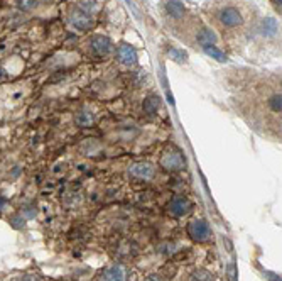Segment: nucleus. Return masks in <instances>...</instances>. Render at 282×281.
<instances>
[{
  "mask_svg": "<svg viewBox=\"0 0 282 281\" xmlns=\"http://www.w3.org/2000/svg\"><path fill=\"white\" fill-rule=\"evenodd\" d=\"M161 166L167 171H181L186 168V157L178 149H167L161 157Z\"/></svg>",
  "mask_w": 282,
  "mask_h": 281,
  "instance_id": "obj_1",
  "label": "nucleus"
},
{
  "mask_svg": "<svg viewBox=\"0 0 282 281\" xmlns=\"http://www.w3.org/2000/svg\"><path fill=\"white\" fill-rule=\"evenodd\" d=\"M188 235L194 242H205L211 235V229H209L208 222L203 220V219H194V220L189 222L188 225Z\"/></svg>",
  "mask_w": 282,
  "mask_h": 281,
  "instance_id": "obj_2",
  "label": "nucleus"
},
{
  "mask_svg": "<svg viewBox=\"0 0 282 281\" xmlns=\"http://www.w3.org/2000/svg\"><path fill=\"white\" fill-rule=\"evenodd\" d=\"M70 20L78 31H88L91 26H93V20H91V16L88 12H85L83 9L76 7V9L71 10Z\"/></svg>",
  "mask_w": 282,
  "mask_h": 281,
  "instance_id": "obj_3",
  "label": "nucleus"
},
{
  "mask_svg": "<svg viewBox=\"0 0 282 281\" xmlns=\"http://www.w3.org/2000/svg\"><path fill=\"white\" fill-rule=\"evenodd\" d=\"M220 22L226 27H237L243 22L242 19V14L235 9V7H226V9H222L220 10V16H218Z\"/></svg>",
  "mask_w": 282,
  "mask_h": 281,
  "instance_id": "obj_4",
  "label": "nucleus"
},
{
  "mask_svg": "<svg viewBox=\"0 0 282 281\" xmlns=\"http://www.w3.org/2000/svg\"><path fill=\"white\" fill-rule=\"evenodd\" d=\"M117 56H119V61L125 66H132V64L137 63V51L134 49V46L127 43H122L117 49Z\"/></svg>",
  "mask_w": 282,
  "mask_h": 281,
  "instance_id": "obj_5",
  "label": "nucleus"
},
{
  "mask_svg": "<svg viewBox=\"0 0 282 281\" xmlns=\"http://www.w3.org/2000/svg\"><path fill=\"white\" fill-rule=\"evenodd\" d=\"M91 49H93V53L96 54V56H106V54L112 53L113 44L108 37L95 36L93 39H91Z\"/></svg>",
  "mask_w": 282,
  "mask_h": 281,
  "instance_id": "obj_6",
  "label": "nucleus"
},
{
  "mask_svg": "<svg viewBox=\"0 0 282 281\" xmlns=\"http://www.w3.org/2000/svg\"><path fill=\"white\" fill-rule=\"evenodd\" d=\"M130 174L139 180H150L154 176V168L149 163H135L130 166Z\"/></svg>",
  "mask_w": 282,
  "mask_h": 281,
  "instance_id": "obj_7",
  "label": "nucleus"
},
{
  "mask_svg": "<svg viewBox=\"0 0 282 281\" xmlns=\"http://www.w3.org/2000/svg\"><path fill=\"white\" fill-rule=\"evenodd\" d=\"M189 208H191V202H189L188 198H184V197L173 198L171 203H169V212L173 215H176V217H181V215L188 214Z\"/></svg>",
  "mask_w": 282,
  "mask_h": 281,
  "instance_id": "obj_8",
  "label": "nucleus"
},
{
  "mask_svg": "<svg viewBox=\"0 0 282 281\" xmlns=\"http://www.w3.org/2000/svg\"><path fill=\"white\" fill-rule=\"evenodd\" d=\"M102 281H125V271L122 266H110L102 273Z\"/></svg>",
  "mask_w": 282,
  "mask_h": 281,
  "instance_id": "obj_9",
  "label": "nucleus"
},
{
  "mask_svg": "<svg viewBox=\"0 0 282 281\" xmlns=\"http://www.w3.org/2000/svg\"><path fill=\"white\" fill-rule=\"evenodd\" d=\"M166 10L171 17H174V19H181V17L184 16V12H186V9H184V5L179 0H169V2L166 3Z\"/></svg>",
  "mask_w": 282,
  "mask_h": 281,
  "instance_id": "obj_10",
  "label": "nucleus"
},
{
  "mask_svg": "<svg viewBox=\"0 0 282 281\" xmlns=\"http://www.w3.org/2000/svg\"><path fill=\"white\" fill-rule=\"evenodd\" d=\"M159 107H161V100L156 95H150V97H147L146 100H144V112H146L147 115H154L159 110Z\"/></svg>",
  "mask_w": 282,
  "mask_h": 281,
  "instance_id": "obj_11",
  "label": "nucleus"
},
{
  "mask_svg": "<svg viewBox=\"0 0 282 281\" xmlns=\"http://www.w3.org/2000/svg\"><path fill=\"white\" fill-rule=\"evenodd\" d=\"M203 49H205V53L208 54V56H211L213 60L220 61V63H226V61H228V56H226V54L223 53L222 49H218L216 46H213V44H208V46H203Z\"/></svg>",
  "mask_w": 282,
  "mask_h": 281,
  "instance_id": "obj_12",
  "label": "nucleus"
},
{
  "mask_svg": "<svg viewBox=\"0 0 282 281\" xmlns=\"http://www.w3.org/2000/svg\"><path fill=\"white\" fill-rule=\"evenodd\" d=\"M198 43L203 44V46H208V44H215L216 43V36L211 29H201L198 32Z\"/></svg>",
  "mask_w": 282,
  "mask_h": 281,
  "instance_id": "obj_13",
  "label": "nucleus"
},
{
  "mask_svg": "<svg viewBox=\"0 0 282 281\" xmlns=\"http://www.w3.org/2000/svg\"><path fill=\"white\" fill-rule=\"evenodd\" d=\"M95 122V115L91 114L90 110H81L80 114L76 115V124L80 127H90Z\"/></svg>",
  "mask_w": 282,
  "mask_h": 281,
  "instance_id": "obj_14",
  "label": "nucleus"
},
{
  "mask_svg": "<svg viewBox=\"0 0 282 281\" xmlns=\"http://www.w3.org/2000/svg\"><path fill=\"white\" fill-rule=\"evenodd\" d=\"M262 32L266 34V36H269V37L276 36V32H277V20L272 19V17H269V19L264 20V22H262Z\"/></svg>",
  "mask_w": 282,
  "mask_h": 281,
  "instance_id": "obj_15",
  "label": "nucleus"
},
{
  "mask_svg": "<svg viewBox=\"0 0 282 281\" xmlns=\"http://www.w3.org/2000/svg\"><path fill=\"white\" fill-rule=\"evenodd\" d=\"M169 58L171 60H174L176 63H184V61L188 60V53L186 51H183V49H178V47H171L169 51Z\"/></svg>",
  "mask_w": 282,
  "mask_h": 281,
  "instance_id": "obj_16",
  "label": "nucleus"
},
{
  "mask_svg": "<svg viewBox=\"0 0 282 281\" xmlns=\"http://www.w3.org/2000/svg\"><path fill=\"white\" fill-rule=\"evenodd\" d=\"M189 281H213V275L206 269H198L191 275Z\"/></svg>",
  "mask_w": 282,
  "mask_h": 281,
  "instance_id": "obj_17",
  "label": "nucleus"
},
{
  "mask_svg": "<svg viewBox=\"0 0 282 281\" xmlns=\"http://www.w3.org/2000/svg\"><path fill=\"white\" fill-rule=\"evenodd\" d=\"M228 280L230 281H237V276H238V273H237V266H235V261H232L228 265Z\"/></svg>",
  "mask_w": 282,
  "mask_h": 281,
  "instance_id": "obj_18",
  "label": "nucleus"
},
{
  "mask_svg": "<svg viewBox=\"0 0 282 281\" xmlns=\"http://www.w3.org/2000/svg\"><path fill=\"white\" fill-rule=\"evenodd\" d=\"M17 3H19L20 9H24V10H30V9H32V7L37 3V0H17Z\"/></svg>",
  "mask_w": 282,
  "mask_h": 281,
  "instance_id": "obj_19",
  "label": "nucleus"
},
{
  "mask_svg": "<svg viewBox=\"0 0 282 281\" xmlns=\"http://www.w3.org/2000/svg\"><path fill=\"white\" fill-rule=\"evenodd\" d=\"M270 107H272L274 112H281V95H274L270 98Z\"/></svg>",
  "mask_w": 282,
  "mask_h": 281,
  "instance_id": "obj_20",
  "label": "nucleus"
},
{
  "mask_svg": "<svg viewBox=\"0 0 282 281\" xmlns=\"http://www.w3.org/2000/svg\"><path fill=\"white\" fill-rule=\"evenodd\" d=\"M17 281H41L39 276H34V275H27V276H22V278H19Z\"/></svg>",
  "mask_w": 282,
  "mask_h": 281,
  "instance_id": "obj_21",
  "label": "nucleus"
},
{
  "mask_svg": "<svg viewBox=\"0 0 282 281\" xmlns=\"http://www.w3.org/2000/svg\"><path fill=\"white\" fill-rule=\"evenodd\" d=\"M125 2L129 3V7H130V9L134 10V14H137V9H135V5H134V2H132V0H125Z\"/></svg>",
  "mask_w": 282,
  "mask_h": 281,
  "instance_id": "obj_22",
  "label": "nucleus"
},
{
  "mask_svg": "<svg viewBox=\"0 0 282 281\" xmlns=\"http://www.w3.org/2000/svg\"><path fill=\"white\" fill-rule=\"evenodd\" d=\"M146 281H163L159 278V276H149V278H147Z\"/></svg>",
  "mask_w": 282,
  "mask_h": 281,
  "instance_id": "obj_23",
  "label": "nucleus"
},
{
  "mask_svg": "<svg viewBox=\"0 0 282 281\" xmlns=\"http://www.w3.org/2000/svg\"><path fill=\"white\" fill-rule=\"evenodd\" d=\"M274 3H276V9L281 10V0H274Z\"/></svg>",
  "mask_w": 282,
  "mask_h": 281,
  "instance_id": "obj_24",
  "label": "nucleus"
}]
</instances>
